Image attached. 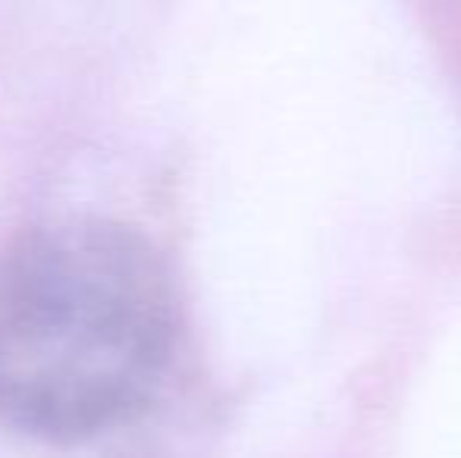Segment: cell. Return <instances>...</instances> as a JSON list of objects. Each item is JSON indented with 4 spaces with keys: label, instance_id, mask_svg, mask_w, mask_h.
Returning <instances> with one entry per match:
<instances>
[{
    "label": "cell",
    "instance_id": "cell-1",
    "mask_svg": "<svg viewBox=\"0 0 461 458\" xmlns=\"http://www.w3.org/2000/svg\"><path fill=\"white\" fill-rule=\"evenodd\" d=\"M176 286L148 236L57 217L0 248V424L50 446L135 421L173 364Z\"/></svg>",
    "mask_w": 461,
    "mask_h": 458
}]
</instances>
